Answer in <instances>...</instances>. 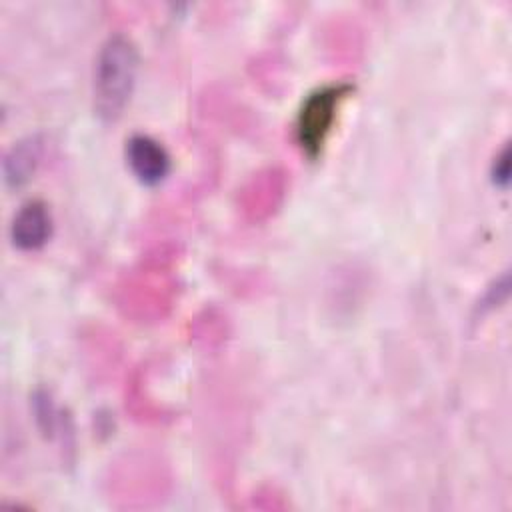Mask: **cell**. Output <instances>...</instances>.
Returning <instances> with one entry per match:
<instances>
[{"label":"cell","mask_w":512,"mask_h":512,"mask_svg":"<svg viewBox=\"0 0 512 512\" xmlns=\"http://www.w3.org/2000/svg\"><path fill=\"white\" fill-rule=\"evenodd\" d=\"M138 50L126 34H112L100 46L94 66V110L112 122L122 116L136 88Z\"/></svg>","instance_id":"obj_1"},{"label":"cell","mask_w":512,"mask_h":512,"mask_svg":"<svg viewBox=\"0 0 512 512\" xmlns=\"http://www.w3.org/2000/svg\"><path fill=\"white\" fill-rule=\"evenodd\" d=\"M350 94V84H324L312 90L296 114V142L308 158H318L332 132L338 108Z\"/></svg>","instance_id":"obj_2"},{"label":"cell","mask_w":512,"mask_h":512,"mask_svg":"<svg viewBox=\"0 0 512 512\" xmlns=\"http://www.w3.org/2000/svg\"><path fill=\"white\" fill-rule=\"evenodd\" d=\"M126 162L144 186H156L170 174V154L148 134H134L126 142Z\"/></svg>","instance_id":"obj_3"},{"label":"cell","mask_w":512,"mask_h":512,"mask_svg":"<svg viewBox=\"0 0 512 512\" xmlns=\"http://www.w3.org/2000/svg\"><path fill=\"white\" fill-rule=\"evenodd\" d=\"M52 214L40 200H30L18 208L10 224V240L18 250H40L52 236Z\"/></svg>","instance_id":"obj_4"},{"label":"cell","mask_w":512,"mask_h":512,"mask_svg":"<svg viewBox=\"0 0 512 512\" xmlns=\"http://www.w3.org/2000/svg\"><path fill=\"white\" fill-rule=\"evenodd\" d=\"M40 156H42V140L38 136H30V138L14 144L4 158L6 182L16 188L26 184L32 178V174L36 172Z\"/></svg>","instance_id":"obj_5"},{"label":"cell","mask_w":512,"mask_h":512,"mask_svg":"<svg viewBox=\"0 0 512 512\" xmlns=\"http://www.w3.org/2000/svg\"><path fill=\"white\" fill-rule=\"evenodd\" d=\"M508 174H510V162H508V150H502V154L496 158L494 162V182H498L500 186H504L508 182Z\"/></svg>","instance_id":"obj_6"}]
</instances>
